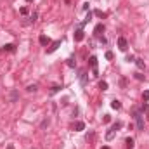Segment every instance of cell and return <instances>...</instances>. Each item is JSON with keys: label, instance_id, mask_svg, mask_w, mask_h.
Listing matches in <instances>:
<instances>
[{"label": "cell", "instance_id": "6da1fadb", "mask_svg": "<svg viewBox=\"0 0 149 149\" xmlns=\"http://www.w3.org/2000/svg\"><path fill=\"white\" fill-rule=\"evenodd\" d=\"M88 64H90V68H92L94 76H97V57H95V56H92V57L88 59Z\"/></svg>", "mask_w": 149, "mask_h": 149}, {"label": "cell", "instance_id": "7a4b0ae2", "mask_svg": "<svg viewBox=\"0 0 149 149\" xmlns=\"http://www.w3.org/2000/svg\"><path fill=\"white\" fill-rule=\"evenodd\" d=\"M127 47H128V42H127V38L120 37V38H118V49L125 52V50H127Z\"/></svg>", "mask_w": 149, "mask_h": 149}, {"label": "cell", "instance_id": "3957f363", "mask_svg": "<svg viewBox=\"0 0 149 149\" xmlns=\"http://www.w3.org/2000/svg\"><path fill=\"white\" fill-rule=\"evenodd\" d=\"M59 45H61V40H56V42H54V43H52V45L47 49V54H52V52H56Z\"/></svg>", "mask_w": 149, "mask_h": 149}, {"label": "cell", "instance_id": "277c9868", "mask_svg": "<svg viewBox=\"0 0 149 149\" xmlns=\"http://www.w3.org/2000/svg\"><path fill=\"white\" fill-rule=\"evenodd\" d=\"M87 78H88V74H87V71H85V70H81V71H80V83H81L83 87L87 85Z\"/></svg>", "mask_w": 149, "mask_h": 149}, {"label": "cell", "instance_id": "5b68a950", "mask_svg": "<svg viewBox=\"0 0 149 149\" xmlns=\"http://www.w3.org/2000/svg\"><path fill=\"white\" fill-rule=\"evenodd\" d=\"M83 38H85V33H83L81 30H76V31H74V42H81Z\"/></svg>", "mask_w": 149, "mask_h": 149}, {"label": "cell", "instance_id": "8992f818", "mask_svg": "<svg viewBox=\"0 0 149 149\" xmlns=\"http://www.w3.org/2000/svg\"><path fill=\"white\" fill-rule=\"evenodd\" d=\"M125 146H127V149H134V146H135V141H134L132 137H128V139L125 141Z\"/></svg>", "mask_w": 149, "mask_h": 149}, {"label": "cell", "instance_id": "52a82bcc", "mask_svg": "<svg viewBox=\"0 0 149 149\" xmlns=\"http://www.w3.org/2000/svg\"><path fill=\"white\" fill-rule=\"evenodd\" d=\"M38 42H40L42 45H49V43H50L49 37H45V35H40V37H38Z\"/></svg>", "mask_w": 149, "mask_h": 149}, {"label": "cell", "instance_id": "ba28073f", "mask_svg": "<svg viewBox=\"0 0 149 149\" xmlns=\"http://www.w3.org/2000/svg\"><path fill=\"white\" fill-rule=\"evenodd\" d=\"M135 118H137V127H139V130H142V128H144V123H142V116H141L139 113H135Z\"/></svg>", "mask_w": 149, "mask_h": 149}, {"label": "cell", "instance_id": "9c48e42d", "mask_svg": "<svg viewBox=\"0 0 149 149\" xmlns=\"http://www.w3.org/2000/svg\"><path fill=\"white\" fill-rule=\"evenodd\" d=\"M74 130H76V132L85 130V123H83V121H76V123H74Z\"/></svg>", "mask_w": 149, "mask_h": 149}, {"label": "cell", "instance_id": "30bf717a", "mask_svg": "<svg viewBox=\"0 0 149 149\" xmlns=\"http://www.w3.org/2000/svg\"><path fill=\"white\" fill-rule=\"evenodd\" d=\"M2 50H3V52H5V50H7V52H14V50H16V47H14L12 43H7V45H3V49H2Z\"/></svg>", "mask_w": 149, "mask_h": 149}, {"label": "cell", "instance_id": "8fae6325", "mask_svg": "<svg viewBox=\"0 0 149 149\" xmlns=\"http://www.w3.org/2000/svg\"><path fill=\"white\" fill-rule=\"evenodd\" d=\"M135 64H137V68H139V70H144V68H146L144 59H135Z\"/></svg>", "mask_w": 149, "mask_h": 149}, {"label": "cell", "instance_id": "7c38bea8", "mask_svg": "<svg viewBox=\"0 0 149 149\" xmlns=\"http://www.w3.org/2000/svg\"><path fill=\"white\" fill-rule=\"evenodd\" d=\"M19 99V94H17V90H12L10 92V102H16Z\"/></svg>", "mask_w": 149, "mask_h": 149}, {"label": "cell", "instance_id": "4fadbf2b", "mask_svg": "<svg viewBox=\"0 0 149 149\" xmlns=\"http://www.w3.org/2000/svg\"><path fill=\"white\" fill-rule=\"evenodd\" d=\"M111 108L113 109H120V108H121V102H120L118 99H114V101L111 102Z\"/></svg>", "mask_w": 149, "mask_h": 149}, {"label": "cell", "instance_id": "5bb4252c", "mask_svg": "<svg viewBox=\"0 0 149 149\" xmlns=\"http://www.w3.org/2000/svg\"><path fill=\"white\" fill-rule=\"evenodd\" d=\"M26 90H28V92H37V90H38V85H37V83L28 85V87H26Z\"/></svg>", "mask_w": 149, "mask_h": 149}, {"label": "cell", "instance_id": "9a60e30c", "mask_svg": "<svg viewBox=\"0 0 149 149\" xmlns=\"http://www.w3.org/2000/svg\"><path fill=\"white\" fill-rule=\"evenodd\" d=\"M94 31H95V35H101V31H104V24H97Z\"/></svg>", "mask_w": 149, "mask_h": 149}, {"label": "cell", "instance_id": "2e32d148", "mask_svg": "<svg viewBox=\"0 0 149 149\" xmlns=\"http://www.w3.org/2000/svg\"><path fill=\"white\" fill-rule=\"evenodd\" d=\"M99 88H101V90H108V81L101 80V81H99Z\"/></svg>", "mask_w": 149, "mask_h": 149}, {"label": "cell", "instance_id": "e0dca14e", "mask_svg": "<svg viewBox=\"0 0 149 149\" xmlns=\"http://www.w3.org/2000/svg\"><path fill=\"white\" fill-rule=\"evenodd\" d=\"M66 64H68L70 68H74V66H76V63H74V59H73V57H70V59L66 61Z\"/></svg>", "mask_w": 149, "mask_h": 149}, {"label": "cell", "instance_id": "ac0fdd59", "mask_svg": "<svg viewBox=\"0 0 149 149\" xmlns=\"http://www.w3.org/2000/svg\"><path fill=\"white\" fill-rule=\"evenodd\" d=\"M121 125H123L121 121H116V123L113 125V128H111V130H114V132H116V130H120V128H121Z\"/></svg>", "mask_w": 149, "mask_h": 149}, {"label": "cell", "instance_id": "d6986e66", "mask_svg": "<svg viewBox=\"0 0 149 149\" xmlns=\"http://www.w3.org/2000/svg\"><path fill=\"white\" fill-rule=\"evenodd\" d=\"M113 137H114V130H109V132L106 134V139H108V141H111Z\"/></svg>", "mask_w": 149, "mask_h": 149}, {"label": "cell", "instance_id": "ffe728a7", "mask_svg": "<svg viewBox=\"0 0 149 149\" xmlns=\"http://www.w3.org/2000/svg\"><path fill=\"white\" fill-rule=\"evenodd\" d=\"M142 99H144V102H148V101H149V90H144V94H142Z\"/></svg>", "mask_w": 149, "mask_h": 149}, {"label": "cell", "instance_id": "44dd1931", "mask_svg": "<svg viewBox=\"0 0 149 149\" xmlns=\"http://www.w3.org/2000/svg\"><path fill=\"white\" fill-rule=\"evenodd\" d=\"M59 90H61V87H59V85H54V87L50 88V94H56V92H59Z\"/></svg>", "mask_w": 149, "mask_h": 149}, {"label": "cell", "instance_id": "7402d4cb", "mask_svg": "<svg viewBox=\"0 0 149 149\" xmlns=\"http://www.w3.org/2000/svg\"><path fill=\"white\" fill-rule=\"evenodd\" d=\"M113 57H114V56H113V52H111V50H108V52H106V59H108V61H111Z\"/></svg>", "mask_w": 149, "mask_h": 149}, {"label": "cell", "instance_id": "603a6c76", "mask_svg": "<svg viewBox=\"0 0 149 149\" xmlns=\"http://www.w3.org/2000/svg\"><path fill=\"white\" fill-rule=\"evenodd\" d=\"M94 14H95V16H99V17H106V14H104L102 10H95Z\"/></svg>", "mask_w": 149, "mask_h": 149}, {"label": "cell", "instance_id": "cb8c5ba5", "mask_svg": "<svg viewBox=\"0 0 149 149\" xmlns=\"http://www.w3.org/2000/svg\"><path fill=\"white\" fill-rule=\"evenodd\" d=\"M102 121H104V123H109V121H111V116H109V114H104Z\"/></svg>", "mask_w": 149, "mask_h": 149}, {"label": "cell", "instance_id": "d4e9b609", "mask_svg": "<svg viewBox=\"0 0 149 149\" xmlns=\"http://www.w3.org/2000/svg\"><path fill=\"white\" fill-rule=\"evenodd\" d=\"M21 14L26 16V14H28V7H21Z\"/></svg>", "mask_w": 149, "mask_h": 149}, {"label": "cell", "instance_id": "484cf974", "mask_svg": "<svg viewBox=\"0 0 149 149\" xmlns=\"http://www.w3.org/2000/svg\"><path fill=\"white\" fill-rule=\"evenodd\" d=\"M37 17H38V12H33V14H31V21L35 23V21H37Z\"/></svg>", "mask_w": 149, "mask_h": 149}, {"label": "cell", "instance_id": "4316f807", "mask_svg": "<svg viewBox=\"0 0 149 149\" xmlns=\"http://www.w3.org/2000/svg\"><path fill=\"white\" fill-rule=\"evenodd\" d=\"M120 85H121V87L125 88V85H127V81H125V78H121V80H120Z\"/></svg>", "mask_w": 149, "mask_h": 149}, {"label": "cell", "instance_id": "83f0119b", "mask_svg": "<svg viewBox=\"0 0 149 149\" xmlns=\"http://www.w3.org/2000/svg\"><path fill=\"white\" fill-rule=\"evenodd\" d=\"M42 127L45 128V127H49V120H43V123H42Z\"/></svg>", "mask_w": 149, "mask_h": 149}, {"label": "cell", "instance_id": "f1b7e54d", "mask_svg": "<svg viewBox=\"0 0 149 149\" xmlns=\"http://www.w3.org/2000/svg\"><path fill=\"white\" fill-rule=\"evenodd\" d=\"M5 149H14V146H12V144H9V146H7Z\"/></svg>", "mask_w": 149, "mask_h": 149}, {"label": "cell", "instance_id": "f546056e", "mask_svg": "<svg viewBox=\"0 0 149 149\" xmlns=\"http://www.w3.org/2000/svg\"><path fill=\"white\" fill-rule=\"evenodd\" d=\"M102 149H109V148H108V146H104V148H102Z\"/></svg>", "mask_w": 149, "mask_h": 149}, {"label": "cell", "instance_id": "4dcf8cb0", "mask_svg": "<svg viewBox=\"0 0 149 149\" xmlns=\"http://www.w3.org/2000/svg\"><path fill=\"white\" fill-rule=\"evenodd\" d=\"M148 120H149V111H148Z\"/></svg>", "mask_w": 149, "mask_h": 149}, {"label": "cell", "instance_id": "1f68e13d", "mask_svg": "<svg viewBox=\"0 0 149 149\" xmlns=\"http://www.w3.org/2000/svg\"><path fill=\"white\" fill-rule=\"evenodd\" d=\"M26 2H33V0H26Z\"/></svg>", "mask_w": 149, "mask_h": 149}]
</instances>
